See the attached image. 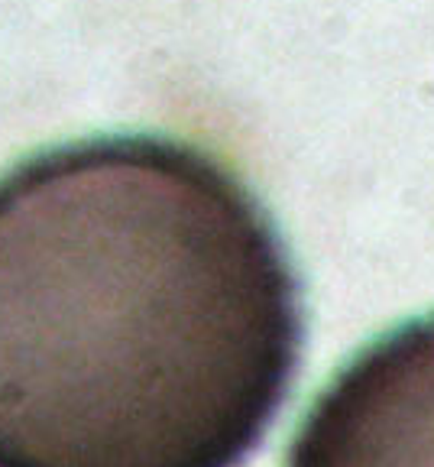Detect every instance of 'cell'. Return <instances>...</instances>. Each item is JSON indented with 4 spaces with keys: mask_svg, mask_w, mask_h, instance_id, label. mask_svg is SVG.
Wrapping results in <instances>:
<instances>
[{
    "mask_svg": "<svg viewBox=\"0 0 434 467\" xmlns=\"http://www.w3.org/2000/svg\"><path fill=\"white\" fill-rule=\"evenodd\" d=\"M298 354L289 254L204 150L101 137L0 175V467H240Z\"/></svg>",
    "mask_w": 434,
    "mask_h": 467,
    "instance_id": "6da1fadb",
    "label": "cell"
},
{
    "mask_svg": "<svg viewBox=\"0 0 434 467\" xmlns=\"http://www.w3.org/2000/svg\"><path fill=\"white\" fill-rule=\"evenodd\" d=\"M285 467H434V318L356 354L308 409Z\"/></svg>",
    "mask_w": 434,
    "mask_h": 467,
    "instance_id": "7a4b0ae2",
    "label": "cell"
}]
</instances>
